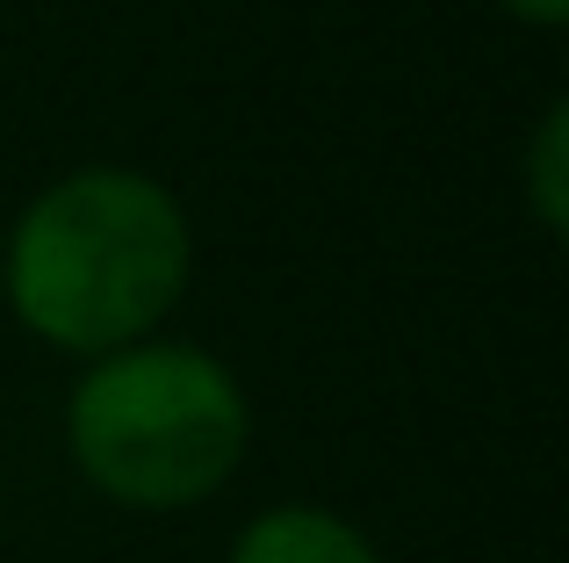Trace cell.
<instances>
[{
  "label": "cell",
  "mask_w": 569,
  "mask_h": 563,
  "mask_svg": "<svg viewBox=\"0 0 569 563\" xmlns=\"http://www.w3.org/2000/svg\"><path fill=\"white\" fill-rule=\"evenodd\" d=\"M231 563H382L376 542L325 506H267L231 542Z\"/></svg>",
  "instance_id": "3"
},
{
  "label": "cell",
  "mask_w": 569,
  "mask_h": 563,
  "mask_svg": "<svg viewBox=\"0 0 569 563\" xmlns=\"http://www.w3.org/2000/svg\"><path fill=\"white\" fill-rule=\"evenodd\" d=\"M527 196H533V217H541V231H548V239H562V231H569V101H548L541 130H533Z\"/></svg>",
  "instance_id": "4"
},
{
  "label": "cell",
  "mask_w": 569,
  "mask_h": 563,
  "mask_svg": "<svg viewBox=\"0 0 569 563\" xmlns=\"http://www.w3.org/2000/svg\"><path fill=\"white\" fill-rule=\"evenodd\" d=\"M512 22H533V29H562L569 22V0H498Z\"/></svg>",
  "instance_id": "5"
},
{
  "label": "cell",
  "mask_w": 569,
  "mask_h": 563,
  "mask_svg": "<svg viewBox=\"0 0 569 563\" xmlns=\"http://www.w3.org/2000/svg\"><path fill=\"white\" fill-rule=\"evenodd\" d=\"M66 441L101 498L138 513H181L223 492L252 441L238 376L202 347L130 339L94 354L66 405Z\"/></svg>",
  "instance_id": "2"
},
{
  "label": "cell",
  "mask_w": 569,
  "mask_h": 563,
  "mask_svg": "<svg viewBox=\"0 0 569 563\" xmlns=\"http://www.w3.org/2000/svg\"><path fill=\"white\" fill-rule=\"evenodd\" d=\"M188 268V210L167 181L138 167H80L14 217L0 282L37 339L66 354H116L181 304Z\"/></svg>",
  "instance_id": "1"
}]
</instances>
